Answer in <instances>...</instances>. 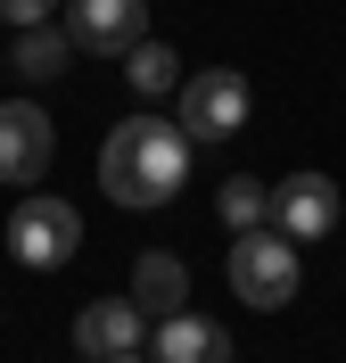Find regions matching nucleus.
<instances>
[{"label": "nucleus", "instance_id": "nucleus-11", "mask_svg": "<svg viewBox=\"0 0 346 363\" xmlns=\"http://www.w3.org/2000/svg\"><path fill=\"white\" fill-rule=\"evenodd\" d=\"M67 58H74V33H67V25H25L17 50H8L17 83H58V74H67Z\"/></svg>", "mask_w": 346, "mask_h": 363}, {"label": "nucleus", "instance_id": "nucleus-7", "mask_svg": "<svg viewBox=\"0 0 346 363\" xmlns=\"http://www.w3.org/2000/svg\"><path fill=\"white\" fill-rule=\"evenodd\" d=\"M132 347H149V314L132 306V289H124V297H91V306L74 314V355H83V363L132 355Z\"/></svg>", "mask_w": 346, "mask_h": 363}, {"label": "nucleus", "instance_id": "nucleus-14", "mask_svg": "<svg viewBox=\"0 0 346 363\" xmlns=\"http://www.w3.org/2000/svg\"><path fill=\"white\" fill-rule=\"evenodd\" d=\"M50 9H58V0H0V17L17 25V33H25V25H50Z\"/></svg>", "mask_w": 346, "mask_h": 363}, {"label": "nucleus", "instance_id": "nucleus-3", "mask_svg": "<svg viewBox=\"0 0 346 363\" xmlns=\"http://www.w3.org/2000/svg\"><path fill=\"white\" fill-rule=\"evenodd\" d=\"M248 74L231 67H207V74H182V91H173V124H182L190 140H231L239 124H248Z\"/></svg>", "mask_w": 346, "mask_h": 363}, {"label": "nucleus", "instance_id": "nucleus-2", "mask_svg": "<svg viewBox=\"0 0 346 363\" xmlns=\"http://www.w3.org/2000/svg\"><path fill=\"white\" fill-rule=\"evenodd\" d=\"M231 297L255 306V314H272L297 297V240L289 231H231Z\"/></svg>", "mask_w": 346, "mask_h": 363}, {"label": "nucleus", "instance_id": "nucleus-10", "mask_svg": "<svg viewBox=\"0 0 346 363\" xmlns=\"http://www.w3.org/2000/svg\"><path fill=\"white\" fill-rule=\"evenodd\" d=\"M132 306H140L149 322L182 314V306H190V264H182V256H165V248H149V256L132 264Z\"/></svg>", "mask_w": 346, "mask_h": 363}, {"label": "nucleus", "instance_id": "nucleus-4", "mask_svg": "<svg viewBox=\"0 0 346 363\" xmlns=\"http://www.w3.org/2000/svg\"><path fill=\"white\" fill-rule=\"evenodd\" d=\"M74 248H83V215H74L67 199H25L17 215H8V256L33 272H58L74 264Z\"/></svg>", "mask_w": 346, "mask_h": 363}, {"label": "nucleus", "instance_id": "nucleus-15", "mask_svg": "<svg viewBox=\"0 0 346 363\" xmlns=\"http://www.w3.org/2000/svg\"><path fill=\"white\" fill-rule=\"evenodd\" d=\"M108 363H149V355H140V347H132V355H108Z\"/></svg>", "mask_w": 346, "mask_h": 363}, {"label": "nucleus", "instance_id": "nucleus-6", "mask_svg": "<svg viewBox=\"0 0 346 363\" xmlns=\"http://www.w3.org/2000/svg\"><path fill=\"white\" fill-rule=\"evenodd\" d=\"M67 33H74V50H91V58H124L132 42H149V0H74Z\"/></svg>", "mask_w": 346, "mask_h": 363}, {"label": "nucleus", "instance_id": "nucleus-8", "mask_svg": "<svg viewBox=\"0 0 346 363\" xmlns=\"http://www.w3.org/2000/svg\"><path fill=\"white\" fill-rule=\"evenodd\" d=\"M272 231H289V240H330L338 231V182L330 174H289L272 190Z\"/></svg>", "mask_w": 346, "mask_h": 363}, {"label": "nucleus", "instance_id": "nucleus-9", "mask_svg": "<svg viewBox=\"0 0 346 363\" xmlns=\"http://www.w3.org/2000/svg\"><path fill=\"white\" fill-rule=\"evenodd\" d=\"M239 347H231V330L223 322H207V314H165L157 322V339H149V363H231Z\"/></svg>", "mask_w": 346, "mask_h": 363}, {"label": "nucleus", "instance_id": "nucleus-13", "mask_svg": "<svg viewBox=\"0 0 346 363\" xmlns=\"http://www.w3.org/2000/svg\"><path fill=\"white\" fill-rule=\"evenodd\" d=\"M214 215H223L231 231H255V223H272V190L248 182V174H231L223 190H214Z\"/></svg>", "mask_w": 346, "mask_h": 363}, {"label": "nucleus", "instance_id": "nucleus-1", "mask_svg": "<svg viewBox=\"0 0 346 363\" xmlns=\"http://www.w3.org/2000/svg\"><path fill=\"white\" fill-rule=\"evenodd\" d=\"M190 182V133L182 124H165V116H124V124H108V140H99V190H108L124 215H157V206L182 199Z\"/></svg>", "mask_w": 346, "mask_h": 363}, {"label": "nucleus", "instance_id": "nucleus-12", "mask_svg": "<svg viewBox=\"0 0 346 363\" xmlns=\"http://www.w3.org/2000/svg\"><path fill=\"white\" fill-rule=\"evenodd\" d=\"M124 83H132L140 99H173V91H182V58H173V50L149 33V42L124 50Z\"/></svg>", "mask_w": 346, "mask_h": 363}, {"label": "nucleus", "instance_id": "nucleus-5", "mask_svg": "<svg viewBox=\"0 0 346 363\" xmlns=\"http://www.w3.org/2000/svg\"><path fill=\"white\" fill-rule=\"evenodd\" d=\"M50 157H58V133H50L42 99H0V182L33 190L50 174Z\"/></svg>", "mask_w": 346, "mask_h": 363}]
</instances>
